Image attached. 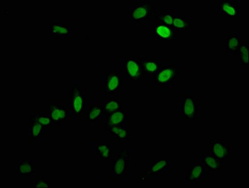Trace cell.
<instances>
[{
	"label": "cell",
	"mask_w": 249,
	"mask_h": 188,
	"mask_svg": "<svg viewBox=\"0 0 249 188\" xmlns=\"http://www.w3.org/2000/svg\"><path fill=\"white\" fill-rule=\"evenodd\" d=\"M200 160L204 164L211 172L219 171L221 169V161L210 151L209 150H203L200 151Z\"/></svg>",
	"instance_id": "22"
},
{
	"label": "cell",
	"mask_w": 249,
	"mask_h": 188,
	"mask_svg": "<svg viewBox=\"0 0 249 188\" xmlns=\"http://www.w3.org/2000/svg\"><path fill=\"white\" fill-rule=\"evenodd\" d=\"M125 84L120 70L102 69L100 73V90L106 95H113Z\"/></svg>",
	"instance_id": "5"
},
{
	"label": "cell",
	"mask_w": 249,
	"mask_h": 188,
	"mask_svg": "<svg viewBox=\"0 0 249 188\" xmlns=\"http://www.w3.org/2000/svg\"><path fill=\"white\" fill-rule=\"evenodd\" d=\"M49 113L52 122L60 126L63 121H69L70 110L68 104L62 100H50Z\"/></svg>",
	"instance_id": "13"
},
{
	"label": "cell",
	"mask_w": 249,
	"mask_h": 188,
	"mask_svg": "<svg viewBox=\"0 0 249 188\" xmlns=\"http://www.w3.org/2000/svg\"><path fill=\"white\" fill-rule=\"evenodd\" d=\"M242 32L239 30H231L229 34L220 41V50L228 52L231 56H239L241 45Z\"/></svg>",
	"instance_id": "14"
},
{
	"label": "cell",
	"mask_w": 249,
	"mask_h": 188,
	"mask_svg": "<svg viewBox=\"0 0 249 188\" xmlns=\"http://www.w3.org/2000/svg\"><path fill=\"white\" fill-rule=\"evenodd\" d=\"M111 141H130L131 123L115 126L108 131Z\"/></svg>",
	"instance_id": "21"
},
{
	"label": "cell",
	"mask_w": 249,
	"mask_h": 188,
	"mask_svg": "<svg viewBox=\"0 0 249 188\" xmlns=\"http://www.w3.org/2000/svg\"><path fill=\"white\" fill-rule=\"evenodd\" d=\"M249 41L248 40H242L241 45L239 49L240 71H248Z\"/></svg>",
	"instance_id": "25"
},
{
	"label": "cell",
	"mask_w": 249,
	"mask_h": 188,
	"mask_svg": "<svg viewBox=\"0 0 249 188\" xmlns=\"http://www.w3.org/2000/svg\"><path fill=\"white\" fill-rule=\"evenodd\" d=\"M201 117V102L192 94L191 90L180 92L179 117L182 121H197Z\"/></svg>",
	"instance_id": "4"
},
{
	"label": "cell",
	"mask_w": 249,
	"mask_h": 188,
	"mask_svg": "<svg viewBox=\"0 0 249 188\" xmlns=\"http://www.w3.org/2000/svg\"><path fill=\"white\" fill-rule=\"evenodd\" d=\"M104 100H91L85 114V121L93 124L100 121L104 113Z\"/></svg>",
	"instance_id": "20"
},
{
	"label": "cell",
	"mask_w": 249,
	"mask_h": 188,
	"mask_svg": "<svg viewBox=\"0 0 249 188\" xmlns=\"http://www.w3.org/2000/svg\"><path fill=\"white\" fill-rule=\"evenodd\" d=\"M172 27L180 32L189 31L191 29V20L186 18L180 10L175 9Z\"/></svg>",
	"instance_id": "23"
},
{
	"label": "cell",
	"mask_w": 249,
	"mask_h": 188,
	"mask_svg": "<svg viewBox=\"0 0 249 188\" xmlns=\"http://www.w3.org/2000/svg\"><path fill=\"white\" fill-rule=\"evenodd\" d=\"M171 168V162L169 159H159L150 161L149 169L145 170L144 178L150 181H160L161 172H167Z\"/></svg>",
	"instance_id": "17"
},
{
	"label": "cell",
	"mask_w": 249,
	"mask_h": 188,
	"mask_svg": "<svg viewBox=\"0 0 249 188\" xmlns=\"http://www.w3.org/2000/svg\"><path fill=\"white\" fill-rule=\"evenodd\" d=\"M181 32L165 24L150 21V40L154 41H178L180 40Z\"/></svg>",
	"instance_id": "7"
},
{
	"label": "cell",
	"mask_w": 249,
	"mask_h": 188,
	"mask_svg": "<svg viewBox=\"0 0 249 188\" xmlns=\"http://www.w3.org/2000/svg\"><path fill=\"white\" fill-rule=\"evenodd\" d=\"M70 99L67 102L70 110L69 121H85V114L91 99L89 89H82L80 81L71 80Z\"/></svg>",
	"instance_id": "1"
},
{
	"label": "cell",
	"mask_w": 249,
	"mask_h": 188,
	"mask_svg": "<svg viewBox=\"0 0 249 188\" xmlns=\"http://www.w3.org/2000/svg\"><path fill=\"white\" fill-rule=\"evenodd\" d=\"M241 3L240 0H220V18L222 21L241 20Z\"/></svg>",
	"instance_id": "10"
},
{
	"label": "cell",
	"mask_w": 249,
	"mask_h": 188,
	"mask_svg": "<svg viewBox=\"0 0 249 188\" xmlns=\"http://www.w3.org/2000/svg\"><path fill=\"white\" fill-rule=\"evenodd\" d=\"M40 161L24 159L19 161L16 166V170L18 172L19 179L22 181H28L33 176H36L37 172L40 170Z\"/></svg>",
	"instance_id": "18"
},
{
	"label": "cell",
	"mask_w": 249,
	"mask_h": 188,
	"mask_svg": "<svg viewBox=\"0 0 249 188\" xmlns=\"http://www.w3.org/2000/svg\"><path fill=\"white\" fill-rule=\"evenodd\" d=\"M99 122L102 131H108L113 127L131 123L130 111L124 108L115 112H104Z\"/></svg>",
	"instance_id": "8"
},
{
	"label": "cell",
	"mask_w": 249,
	"mask_h": 188,
	"mask_svg": "<svg viewBox=\"0 0 249 188\" xmlns=\"http://www.w3.org/2000/svg\"><path fill=\"white\" fill-rule=\"evenodd\" d=\"M180 79V61L167 60L156 76L150 81V90L151 91H170L173 83Z\"/></svg>",
	"instance_id": "2"
},
{
	"label": "cell",
	"mask_w": 249,
	"mask_h": 188,
	"mask_svg": "<svg viewBox=\"0 0 249 188\" xmlns=\"http://www.w3.org/2000/svg\"><path fill=\"white\" fill-rule=\"evenodd\" d=\"M120 71L125 81H141L142 66L139 59H122Z\"/></svg>",
	"instance_id": "11"
},
{
	"label": "cell",
	"mask_w": 249,
	"mask_h": 188,
	"mask_svg": "<svg viewBox=\"0 0 249 188\" xmlns=\"http://www.w3.org/2000/svg\"><path fill=\"white\" fill-rule=\"evenodd\" d=\"M231 145L230 140H212L210 142L209 150L220 161H230Z\"/></svg>",
	"instance_id": "16"
},
{
	"label": "cell",
	"mask_w": 249,
	"mask_h": 188,
	"mask_svg": "<svg viewBox=\"0 0 249 188\" xmlns=\"http://www.w3.org/2000/svg\"><path fill=\"white\" fill-rule=\"evenodd\" d=\"M185 179L190 182L211 181V172L200 159H195L190 162L189 168L185 173Z\"/></svg>",
	"instance_id": "12"
},
{
	"label": "cell",
	"mask_w": 249,
	"mask_h": 188,
	"mask_svg": "<svg viewBox=\"0 0 249 188\" xmlns=\"http://www.w3.org/2000/svg\"><path fill=\"white\" fill-rule=\"evenodd\" d=\"M124 108L125 106H124L121 100L119 99L104 100V112H115V111L122 110Z\"/></svg>",
	"instance_id": "28"
},
{
	"label": "cell",
	"mask_w": 249,
	"mask_h": 188,
	"mask_svg": "<svg viewBox=\"0 0 249 188\" xmlns=\"http://www.w3.org/2000/svg\"><path fill=\"white\" fill-rule=\"evenodd\" d=\"M139 60L141 63L142 80L150 81L156 76L167 60H161V59L149 60L146 58L145 56H142L139 58Z\"/></svg>",
	"instance_id": "15"
},
{
	"label": "cell",
	"mask_w": 249,
	"mask_h": 188,
	"mask_svg": "<svg viewBox=\"0 0 249 188\" xmlns=\"http://www.w3.org/2000/svg\"><path fill=\"white\" fill-rule=\"evenodd\" d=\"M71 36V21L69 19H52L50 22L51 41H68Z\"/></svg>",
	"instance_id": "9"
},
{
	"label": "cell",
	"mask_w": 249,
	"mask_h": 188,
	"mask_svg": "<svg viewBox=\"0 0 249 188\" xmlns=\"http://www.w3.org/2000/svg\"><path fill=\"white\" fill-rule=\"evenodd\" d=\"M110 176L111 181L129 182L131 178V150H118L111 152Z\"/></svg>",
	"instance_id": "3"
},
{
	"label": "cell",
	"mask_w": 249,
	"mask_h": 188,
	"mask_svg": "<svg viewBox=\"0 0 249 188\" xmlns=\"http://www.w3.org/2000/svg\"><path fill=\"white\" fill-rule=\"evenodd\" d=\"M89 150L95 153L100 161H110L111 152V141L107 139H92L89 141Z\"/></svg>",
	"instance_id": "19"
},
{
	"label": "cell",
	"mask_w": 249,
	"mask_h": 188,
	"mask_svg": "<svg viewBox=\"0 0 249 188\" xmlns=\"http://www.w3.org/2000/svg\"><path fill=\"white\" fill-rule=\"evenodd\" d=\"M157 12L156 6L148 0L130 2V19L135 23L152 20Z\"/></svg>",
	"instance_id": "6"
},
{
	"label": "cell",
	"mask_w": 249,
	"mask_h": 188,
	"mask_svg": "<svg viewBox=\"0 0 249 188\" xmlns=\"http://www.w3.org/2000/svg\"><path fill=\"white\" fill-rule=\"evenodd\" d=\"M42 127L37 121L34 110L30 112V140L31 141H39L41 139Z\"/></svg>",
	"instance_id": "24"
},
{
	"label": "cell",
	"mask_w": 249,
	"mask_h": 188,
	"mask_svg": "<svg viewBox=\"0 0 249 188\" xmlns=\"http://www.w3.org/2000/svg\"><path fill=\"white\" fill-rule=\"evenodd\" d=\"M51 187V181L50 180H45V179H39V180L31 181L30 185V188H47Z\"/></svg>",
	"instance_id": "29"
},
{
	"label": "cell",
	"mask_w": 249,
	"mask_h": 188,
	"mask_svg": "<svg viewBox=\"0 0 249 188\" xmlns=\"http://www.w3.org/2000/svg\"><path fill=\"white\" fill-rule=\"evenodd\" d=\"M34 112L36 114L37 121L42 127L43 131H50L51 130L52 121L49 110L34 109Z\"/></svg>",
	"instance_id": "26"
},
{
	"label": "cell",
	"mask_w": 249,
	"mask_h": 188,
	"mask_svg": "<svg viewBox=\"0 0 249 188\" xmlns=\"http://www.w3.org/2000/svg\"><path fill=\"white\" fill-rule=\"evenodd\" d=\"M174 10L164 9L157 10L156 14L152 19L165 24V25L169 26V27H173L172 25H173Z\"/></svg>",
	"instance_id": "27"
}]
</instances>
